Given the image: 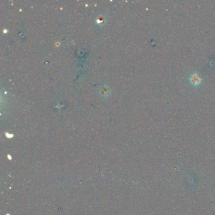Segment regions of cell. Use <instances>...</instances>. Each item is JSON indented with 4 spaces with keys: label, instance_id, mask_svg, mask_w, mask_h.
<instances>
[{
    "label": "cell",
    "instance_id": "cell-1",
    "mask_svg": "<svg viewBox=\"0 0 215 215\" xmlns=\"http://www.w3.org/2000/svg\"><path fill=\"white\" fill-rule=\"evenodd\" d=\"M190 80L191 82L194 85H199L201 83V78L198 74L194 73L191 76Z\"/></svg>",
    "mask_w": 215,
    "mask_h": 215
}]
</instances>
